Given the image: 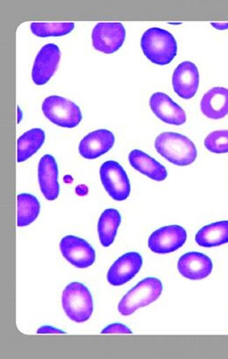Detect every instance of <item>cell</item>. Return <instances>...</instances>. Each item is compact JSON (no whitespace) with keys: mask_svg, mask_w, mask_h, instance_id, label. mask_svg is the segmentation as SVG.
Returning a JSON list of instances; mask_svg holds the SVG:
<instances>
[{"mask_svg":"<svg viewBox=\"0 0 228 359\" xmlns=\"http://www.w3.org/2000/svg\"><path fill=\"white\" fill-rule=\"evenodd\" d=\"M207 150L214 154L228 153V131H216L210 133L205 140Z\"/></svg>","mask_w":228,"mask_h":359,"instance_id":"24","label":"cell"},{"mask_svg":"<svg viewBox=\"0 0 228 359\" xmlns=\"http://www.w3.org/2000/svg\"><path fill=\"white\" fill-rule=\"evenodd\" d=\"M102 334H132V330L122 323H112L102 330Z\"/></svg>","mask_w":228,"mask_h":359,"instance_id":"25","label":"cell"},{"mask_svg":"<svg viewBox=\"0 0 228 359\" xmlns=\"http://www.w3.org/2000/svg\"><path fill=\"white\" fill-rule=\"evenodd\" d=\"M121 216L115 209H107L102 213L98 223V237L104 248H109L114 242Z\"/></svg>","mask_w":228,"mask_h":359,"instance_id":"21","label":"cell"},{"mask_svg":"<svg viewBox=\"0 0 228 359\" xmlns=\"http://www.w3.org/2000/svg\"><path fill=\"white\" fill-rule=\"evenodd\" d=\"M63 311L73 322L84 323L90 318L93 312V299L83 284L72 283L62 292Z\"/></svg>","mask_w":228,"mask_h":359,"instance_id":"3","label":"cell"},{"mask_svg":"<svg viewBox=\"0 0 228 359\" xmlns=\"http://www.w3.org/2000/svg\"><path fill=\"white\" fill-rule=\"evenodd\" d=\"M22 111H21L20 108L18 107V124L21 121V119H22Z\"/></svg>","mask_w":228,"mask_h":359,"instance_id":"29","label":"cell"},{"mask_svg":"<svg viewBox=\"0 0 228 359\" xmlns=\"http://www.w3.org/2000/svg\"><path fill=\"white\" fill-rule=\"evenodd\" d=\"M213 262L201 252L185 253L178 260L177 269L186 279L199 280L208 277L213 271Z\"/></svg>","mask_w":228,"mask_h":359,"instance_id":"14","label":"cell"},{"mask_svg":"<svg viewBox=\"0 0 228 359\" xmlns=\"http://www.w3.org/2000/svg\"><path fill=\"white\" fill-rule=\"evenodd\" d=\"M42 111L46 118L61 128H74L82 121V112L73 102L60 96H51L43 101Z\"/></svg>","mask_w":228,"mask_h":359,"instance_id":"5","label":"cell"},{"mask_svg":"<svg viewBox=\"0 0 228 359\" xmlns=\"http://www.w3.org/2000/svg\"><path fill=\"white\" fill-rule=\"evenodd\" d=\"M195 241L202 248H216L228 243V221L217 222L200 229Z\"/></svg>","mask_w":228,"mask_h":359,"instance_id":"19","label":"cell"},{"mask_svg":"<svg viewBox=\"0 0 228 359\" xmlns=\"http://www.w3.org/2000/svg\"><path fill=\"white\" fill-rule=\"evenodd\" d=\"M17 225L19 227L31 224L40 214V203L36 197L30 194H20L17 197Z\"/></svg>","mask_w":228,"mask_h":359,"instance_id":"22","label":"cell"},{"mask_svg":"<svg viewBox=\"0 0 228 359\" xmlns=\"http://www.w3.org/2000/svg\"><path fill=\"white\" fill-rule=\"evenodd\" d=\"M126 29L121 23H98L93 31V44L96 50L111 55L124 43Z\"/></svg>","mask_w":228,"mask_h":359,"instance_id":"7","label":"cell"},{"mask_svg":"<svg viewBox=\"0 0 228 359\" xmlns=\"http://www.w3.org/2000/svg\"><path fill=\"white\" fill-rule=\"evenodd\" d=\"M38 334H65L62 330L56 329L52 326H42L37 330Z\"/></svg>","mask_w":228,"mask_h":359,"instance_id":"26","label":"cell"},{"mask_svg":"<svg viewBox=\"0 0 228 359\" xmlns=\"http://www.w3.org/2000/svg\"><path fill=\"white\" fill-rule=\"evenodd\" d=\"M142 264V257L140 253L135 252L126 253L119 257L109 269L108 283L114 287L128 283L140 272Z\"/></svg>","mask_w":228,"mask_h":359,"instance_id":"11","label":"cell"},{"mask_svg":"<svg viewBox=\"0 0 228 359\" xmlns=\"http://www.w3.org/2000/svg\"><path fill=\"white\" fill-rule=\"evenodd\" d=\"M45 133L40 128L29 130L21 135L17 142V161L23 163L33 156L45 142Z\"/></svg>","mask_w":228,"mask_h":359,"instance_id":"20","label":"cell"},{"mask_svg":"<svg viewBox=\"0 0 228 359\" xmlns=\"http://www.w3.org/2000/svg\"><path fill=\"white\" fill-rule=\"evenodd\" d=\"M203 114L210 119H220L228 114V90L213 88L203 95L200 104Z\"/></svg>","mask_w":228,"mask_h":359,"instance_id":"17","label":"cell"},{"mask_svg":"<svg viewBox=\"0 0 228 359\" xmlns=\"http://www.w3.org/2000/svg\"><path fill=\"white\" fill-rule=\"evenodd\" d=\"M61 51L55 44L43 46L34 60L32 79L36 86L47 83L58 69Z\"/></svg>","mask_w":228,"mask_h":359,"instance_id":"10","label":"cell"},{"mask_svg":"<svg viewBox=\"0 0 228 359\" xmlns=\"http://www.w3.org/2000/svg\"><path fill=\"white\" fill-rule=\"evenodd\" d=\"M75 28L72 22L41 23L31 24V31L38 37H58L72 33Z\"/></svg>","mask_w":228,"mask_h":359,"instance_id":"23","label":"cell"},{"mask_svg":"<svg viewBox=\"0 0 228 359\" xmlns=\"http://www.w3.org/2000/svg\"><path fill=\"white\" fill-rule=\"evenodd\" d=\"M128 160L130 165L135 170L154 181H164L168 177L166 168L142 151L133 150L129 154Z\"/></svg>","mask_w":228,"mask_h":359,"instance_id":"18","label":"cell"},{"mask_svg":"<svg viewBox=\"0 0 228 359\" xmlns=\"http://www.w3.org/2000/svg\"><path fill=\"white\" fill-rule=\"evenodd\" d=\"M102 184L115 201H125L131 192V185L124 168L114 161H108L100 168Z\"/></svg>","mask_w":228,"mask_h":359,"instance_id":"6","label":"cell"},{"mask_svg":"<svg viewBox=\"0 0 228 359\" xmlns=\"http://www.w3.org/2000/svg\"><path fill=\"white\" fill-rule=\"evenodd\" d=\"M60 250L67 262L77 269H86L93 265L96 252L89 243L76 236H66L60 242Z\"/></svg>","mask_w":228,"mask_h":359,"instance_id":"8","label":"cell"},{"mask_svg":"<svg viewBox=\"0 0 228 359\" xmlns=\"http://www.w3.org/2000/svg\"><path fill=\"white\" fill-rule=\"evenodd\" d=\"M172 86L175 93L184 100H191L194 97L199 86V72L194 63H180L175 69Z\"/></svg>","mask_w":228,"mask_h":359,"instance_id":"12","label":"cell"},{"mask_svg":"<svg viewBox=\"0 0 228 359\" xmlns=\"http://www.w3.org/2000/svg\"><path fill=\"white\" fill-rule=\"evenodd\" d=\"M86 188V187L83 186V185L77 187V188L76 189V192L77 193V195H79V196L86 195V194L88 192V189L83 190Z\"/></svg>","mask_w":228,"mask_h":359,"instance_id":"28","label":"cell"},{"mask_svg":"<svg viewBox=\"0 0 228 359\" xmlns=\"http://www.w3.org/2000/svg\"><path fill=\"white\" fill-rule=\"evenodd\" d=\"M154 147L158 154L177 166H189L198 156L194 143L177 133H161L157 137Z\"/></svg>","mask_w":228,"mask_h":359,"instance_id":"2","label":"cell"},{"mask_svg":"<svg viewBox=\"0 0 228 359\" xmlns=\"http://www.w3.org/2000/svg\"><path fill=\"white\" fill-rule=\"evenodd\" d=\"M163 284L157 278L149 277L140 281L119 302L118 309L122 316H130L137 309L153 304L160 297Z\"/></svg>","mask_w":228,"mask_h":359,"instance_id":"4","label":"cell"},{"mask_svg":"<svg viewBox=\"0 0 228 359\" xmlns=\"http://www.w3.org/2000/svg\"><path fill=\"white\" fill-rule=\"evenodd\" d=\"M187 232L179 225L158 229L149 238V248L153 252L165 255L177 251L185 244Z\"/></svg>","mask_w":228,"mask_h":359,"instance_id":"9","label":"cell"},{"mask_svg":"<svg viewBox=\"0 0 228 359\" xmlns=\"http://www.w3.org/2000/svg\"><path fill=\"white\" fill-rule=\"evenodd\" d=\"M149 107L156 117L167 124L181 126L186 122L185 111L166 94H153L150 97Z\"/></svg>","mask_w":228,"mask_h":359,"instance_id":"15","label":"cell"},{"mask_svg":"<svg viewBox=\"0 0 228 359\" xmlns=\"http://www.w3.org/2000/svg\"><path fill=\"white\" fill-rule=\"evenodd\" d=\"M115 142L114 133L109 130H97L84 137L79 144V153L84 159L94 160L112 149Z\"/></svg>","mask_w":228,"mask_h":359,"instance_id":"13","label":"cell"},{"mask_svg":"<svg viewBox=\"0 0 228 359\" xmlns=\"http://www.w3.org/2000/svg\"><path fill=\"white\" fill-rule=\"evenodd\" d=\"M39 184L46 199L54 201L59 196L58 166L51 154L42 156L38 166Z\"/></svg>","mask_w":228,"mask_h":359,"instance_id":"16","label":"cell"},{"mask_svg":"<svg viewBox=\"0 0 228 359\" xmlns=\"http://www.w3.org/2000/svg\"><path fill=\"white\" fill-rule=\"evenodd\" d=\"M212 26L217 30L228 29V22H212Z\"/></svg>","mask_w":228,"mask_h":359,"instance_id":"27","label":"cell"},{"mask_svg":"<svg viewBox=\"0 0 228 359\" xmlns=\"http://www.w3.org/2000/svg\"><path fill=\"white\" fill-rule=\"evenodd\" d=\"M140 46L143 54L151 62L167 65L177 54V43L173 35L161 28L152 27L143 34Z\"/></svg>","mask_w":228,"mask_h":359,"instance_id":"1","label":"cell"}]
</instances>
